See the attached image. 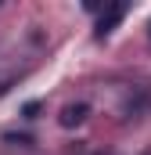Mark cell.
Segmentation results:
<instances>
[{
  "label": "cell",
  "mask_w": 151,
  "mask_h": 155,
  "mask_svg": "<svg viewBox=\"0 0 151 155\" xmlns=\"http://www.w3.org/2000/svg\"><path fill=\"white\" fill-rule=\"evenodd\" d=\"M86 116H90V105H86V101H72V105H65V108H61L58 123H61L65 130H72V126H83Z\"/></svg>",
  "instance_id": "1"
},
{
  "label": "cell",
  "mask_w": 151,
  "mask_h": 155,
  "mask_svg": "<svg viewBox=\"0 0 151 155\" xmlns=\"http://www.w3.org/2000/svg\"><path fill=\"white\" fill-rule=\"evenodd\" d=\"M122 18H126V4H112V7H104L101 18H97V36H108Z\"/></svg>",
  "instance_id": "2"
},
{
  "label": "cell",
  "mask_w": 151,
  "mask_h": 155,
  "mask_svg": "<svg viewBox=\"0 0 151 155\" xmlns=\"http://www.w3.org/2000/svg\"><path fill=\"white\" fill-rule=\"evenodd\" d=\"M148 108H151V94H140V97H130V101H126L122 116H126V119H140Z\"/></svg>",
  "instance_id": "3"
},
{
  "label": "cell",
  "mask_w": 151,
  "mask_h": 155,
  "mask_svg": "<svg viewBox=\"0 0 151 155\" xmlns=\"http://www.w3.org/2000/svg\"><path fill=\"white\" fill-rule=\"evenodd\" d=\"M144 155H151V152H144Z\"/></svg>",
  "instance_id": "4"
}]
</instances>
